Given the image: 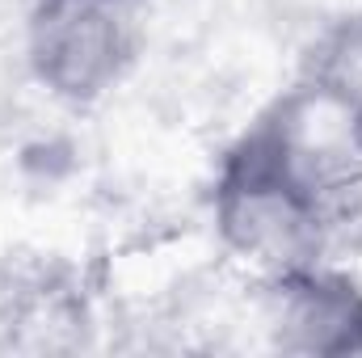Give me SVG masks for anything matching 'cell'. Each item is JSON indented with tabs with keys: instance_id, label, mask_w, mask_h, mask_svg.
Segmentation results:
<instances>
[{
	"instance_id": "6da1fadb",
	"label": "cell",
	"mask_w": 362,
	"mask_h": 358,
	"mask_svg": "<svg viewBox=\"0 0 362 358\" xmlns=\"http://www.w3.org/2000/svg\"><path fill=\"white\" fill-rule=\"evenodd\" d=\"M211 211L219 241L266 274L316 262L333 219V211L274 156L253 127H245L223 152Z\"/></svg>"
},
{
	"instance_id": "7a4b0ae2",
	"label": "cell",
	"mask_w": 362,
	"mask_h": 358,
	"mask_svg": "<svg viewBox=\"0 0 362 358\" xmlns=\"http://www.w3.org/2000/svg\"><path fill=\"white\" fill-rule=\"evenodd\" d=\"M329 211L362 185V89L341 72H312L249 122Z\"/></svg>"
},
{
	"instance_id": "3957f363",
	"label": "cell",
	"mask_w": 362,
	"mask_h": 358,
	"mask_svg": "<svg viewBox=\"0 0 362 358\" xmlns=\"http://www.w3.org/2000/svg\"><path fill=\"white\" fill-rule=\"evenodd\" d=\"M139 51L135 0H34L25 17V64L68 105H93L122 85Z\"/></svg>"
},
{
	"instance_id": "277c9868",
	"label": "cell",
	"mask_w": 362,
	"mask_h": 358,
	"mask_svg": "<svg viewBox=\"0 0 362 358\" xmlns=\"http://www.w3.org/2000/svg\"><path fill=\"white\" fill-rule=\"evenodd\" d=\"M262 316L278 354L362 358V282L320 258L266 274Z\"/></svg>"
},
{
	"instance_id": "5b68a950",
	"label": "cell",
	"mask_w": 362,
	"mask_h": 358,
	"mask_svg": "<svg viewBox=\"0 0 362 358\" xmlns=\"http://www.w3.org/2000/svg\"><path fill=\"white\" fill-rule=\"evenodd\" d=\"M135 4H139V0H135Z\"/></svg>"
}]
</instances>
